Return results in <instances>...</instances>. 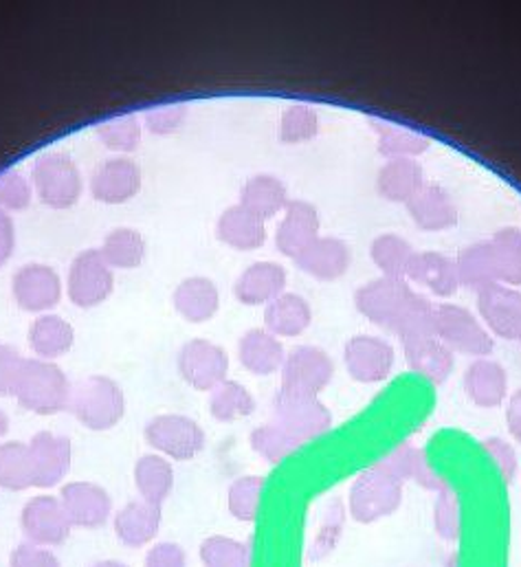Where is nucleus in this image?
Segmentation results:
<instances>
[{
	"instance_id": "1",
	"label": "nucleus",
	"mask_w": 521,
	"mask_h": 567,
	"mask_svg": "<svg viewBox=\"0 0 521 567\" xmlns=\"http://www.w3.org/2000/svg\"><path fill=\"white\" fill-rule=\"evenodd\" d=\"M71 383L55 361L27 359L16 383V401L22 410L38 416H55L69 410Z\"/></svg>"
},
{
	"instance_id": "2",
	"label": "nucleus",
	"mask_w": 521,
	"mask_h": 567,
	"mask_svg": "<svg viewBox=\"0 0 521 567\" xmlns=\"http://www.w3.org/2000/svg\"><path fill=\"white\" fill-rule=\"evenodd\" d=\"M69 410L80 425L91 431H111L126 414V396L115 379L93 374L73 388Z\"/></svg>"
},
{
	"instance_id": "3",
	"label": "nucleus",
	"mask_w": 521,
	"mask_h": 567,
	"mask_svg": "<svg viewBox=\"0 0 521 567\" xmlns=\"http://www.w3.org/2000/svg\"><path fill=\"white\" fill-rule=\"evenodd\" d=\"M422 295L416 292L407 280L396 278H377L372 282L364 284L355 292L357 310L379 328L390 332H398L409 315L420 303Z\"/></svg>"
},
{
	"instance_id": "4",
	"label": "nucleus",
	"mask_w": 521,
	"mask_h": 567,
	"mask_svg": "<svg viewBox=\"0 0 521 567\" xmlns=\"http://www.w3.org/2000/svg\"><path fill=\"white\" fill-rule=\"evenodd\" d=\"M402 488L386 468L372 464L361 471L348 493V513L357 524L370 526L391 517L402 506Z\"/></svg>"
},
{
	"instance_id": "5",
	"label": "nucleus",
	"mask_w": 521,
	"mask_h": 567,
	"mask_svg": "<svg viewBox=\"0 0 521 567\" xmlns=\"http://www.w3.org/2000/svg\"><path fill=\"white\" fill-rule=\"evenodd\" d=\"M433 332L453 354L482 359L496 348V339L482 319L460 303H438L433 308Z\"/></svg>"
},
{
	"instance_id": "6",
	"label": "nucleus",
	"mask_w": 521,
	"mask_h": 567,
	"mask_svg": "<svg viewBox=\"0 0 521 567\" xmlns=\"http://www.w3.org/2000/svg\"><path fill=\"white\" fill-rule=\"evenodd\" d=\"M31 185L40 203L51 209H69L82 196V174L64 152H47L31 167Z\"/></svg>"
},
{
	"instance_id": "7",
	"label": "nucleus",
	"mask_w": 521,
	"mask_h": 567,
	"mask_svg": "<svg viewBox=\"0 0 521 567\" xmlns=\"http://www.w3.org/2000/svg\"><path fill=\"white\" fill-rule=\"evenodd\" d=\"M145 442L163 457L185 462L205 449V429L183 414H159L143 429Z\"/></svg>"
},
{
	"instance_id": "8",
	"label": "nucleus",
	"mask_w": 521,
	"mask_h": 567,
	"mask_svg": "<svg viewBox=\"0 0 521 567\" xmlns=\"http://www.w3.org/2000/svg\"><path fill=\"white\" fill-rule=\"evenodd\" d=\"M273 423L284 426L290 435L306 444L333 426V414L319 401V396L297 394L279 388L273 399Z\"/></svg>"
},
{
	"instance_id": "9",
	"label": "nucleus",
	"mask_w": 521,
	"mask_h": 567,
	"mask_svg": "<svg viewBox=\"0 0 521 567\" xmlns=\"http://www.w3.org/2000/svg\"><path fill=\"white\" fill-rule=\"evenodd\" d=\"M282 374V390L319 396L335 377V363L326 350L317 346H299L286 352Z\"/></svg>"
},
{
	"instance_id": "10",
	"label": "nucleus",
	"mask_w": 521,
	"mask_h": 567,
	"mask_svg": "<svg viewBox=\"0 0 521 567\" xmlns=\"http://www.w3.org/2000/svg\"><path fill=\"white\" fill-rule=\"evenodd\" d=\"M20 528H22L24 542L42 548L62 546L73 530L60 497L49 493H40L22 506Z\"/></svg>"
},
{
	"instance_id": "11",
	"label": "nucleus",
	"mask_w": 521,
	"mask_h": 567,
	"mask_svg": "<svg viewBox=\"0 0 521 567\" xmlns=\"http://www.w3.org/2000/svg\"><path fill=\"white\" fill-rule=\"evenodd\" d=\"M178 374L183 381L198 390L212 392L221 383L227 381L229 374V357L227 352L207 339H192L178 350Z\"/></svg>"
},
{
	"instance_id": "12",
	"label": "nucleus",
	"mask_w": 521,
	"mask_h": 567,
	"mask_svg": "<svg viewBox=\"0 0 521 567\" xmlns=\"http://www.w3.org/2000/svg\"><path fill=\"white\" fill-rule=\"evenodd\" d=\"M113 288L115 274L102 258L100 249H86L73 260L69 269L67 292L78 308H95L104 303Z\"/></svg>"
},
{
	"instance_id": "13",
	"label": "nucleus",
	"mask_w": 521,
	"mask_h": 567,
	"mask_svg": "<svg viewBox=\"0 0 521 567\" xmlns=\"http://www.w3.org/2000/svg\"><path fill=\"white\" fill-rule=\"evenodd\" d=\"M344 363L350 379L364 385H377L390 379L396 352L390 341L381 337L355 334L344 348Z\"/></svg>"
},
{
	"instance_id": "14",
	"label": "nucleus",
	"mask_w": 521,
	"mask_h": 567,
	"mask_svg": "<svg viewBox=\"0 0 521 567\" xmlns=\"http://www.w3.org/2000/svg\"><path fill=\"white\" fill-rule=\"evenodd\" d=\"M58 497L73 528L98 530L106 526L113 515V497L104 486L95 482H69L62 486Z\"/></svg>"
},
{
	"instance_id": "15",
	"label": "nucleus",
	"mask_w": 521,
	"mask_h": 567,
	"mask_svg": "<svg viewBox=\"0 0 521 567\" xmlns=\"http://www.w3.org/2000/svg\"><path fill=\"white\" fill-rule=\"evenodd\" d=\"M478 317L493 337L507 341L521 339V290L507 284H493L478 292Z\"/></svg>"
},
{
	"instance_id": "16",
	"label": "nucleus",
	"mask_w": 521,
	"mask_h": 567,
	"mask_svg": "<svg viewBox=\"0 0 521 567\" xmlns=\"http://www.w3.org/2000/svg\"><path fill=\"white\" fill-rule=\"evenodd\" d=\"M11 292L24 312H51L62 299V280L49 265H24L11 280Z\"/></svg>"
},
{
	"instance_id": "17",
	"label": "nucleus",
	"mask_w": 521,
	"mask_h": 567,
	"mask_svg": "<svg viewBox=\"0 0 521 567\" xmlns=\"http://www.w3.org/2000/svg\"><path fill=\"white\" fill-rule=\"evenodd\" d=\"M27 444L33 468V486L47 491L62 484L71 471V440L51 431H38Z\"/></svg>"
},
{
	"instance_id": "18",
	"label": "nucleus",
	"mask_w": 521,
	"mask_h": 567,
	"mask_svg": "<svg viewBox=\"0 0 521 567\" xmlns=\"http://www.w3.org/2000/svg\"><path fill=\"white\" fill-rule=\"evenodd\" d=\"M400 346H402V357L407 368L413 374L422 377L425 381L433 385H442L453 374L456 354L436 334L413 337V339L400 341Z\"/></svg>"
},
{
	"instance_id": "19",
	"label": "nucleus",
	"mask_w": 521,
	"mask_h": 567,
	"mask_svg": "<svg viewBox=\"0 0 521 567\" xmlns=\"http://www.w3.org/2000/svg\"><path fill=\"white\" fill-rule=\"evenodd\" d=\"M319 212L308 200H290L275 229V247L282 256L295 260L310 243L319 238Z\"/></svg>"
},
{
	"instance_id": "20",
	"label": "nucleus",
	"mask_w": 521,
	"mask_h": 567,
	"mask_svg": "<svg viewBox=\"0 0 521 567\" xmlns=\"http://www.w3.org/2000/svg\"><path fill=\"white\" fill-rule=\"evenodd\" d=\"M141 189L139 165L129 156H115L98 165L91 176V194L104 205L129 203Z\"/></svg>"
},
{
	"instance_id": "21",
	"label": "nucleus",
	"mask_w": 521,
	"mask_h": 567,
	"mask_svg": "<svg viewBox=\"0 0 521 567\" xmlns=\"http://www.w3.org/2000/svg\"><path fill=\"white\" fill-rule=\"evenodd\" d=\"M353 262L350 247L333 236H319L310 243L297 258L295 265L310 278L321 282H333L346 276Z\"/></svg>"
},
{
	"instance_id": "22",
	"label": "nucleus",
	"mask_w": 521,
	"mask_h": 567,
	"mask_svg": "<svg viewBox=\"0 0 521 567\" xmlns=\"http://www.w3.org/2000/svg\"><path fill=\"white\" fill-rule=\"evenodd\" d=\"M469 401L482 410L500 408L509 396V374L502 363L482 357L473 359L462 379Z\"/></svg>"
},
{
	"instance_id": "23",
	"label": "nucleus",
	"mask_w": 521,
	"mask_h": 567,
	"mask_svg": "<svg viewBox=\"0 0 521 567\" xmlns=\"http://www.w3.org/2000/svg\"><path fill=\"white\" fill-rule=\"evenodd\" d=\"M161 522H163L161 506L147 504L143 499H134L115 513L113 530L122 546L139 550L154 544L161 530Z\"/></svg>"
},
{
	"instance_id": "24",
	"label": "nucleus",
	"mask_w": 521,
	"mask_h": 567,
	"mask_svg": "<svg viewBox=\"0 0 521 567\" xmlns=\"http://www.w3.org/2000/svg\"><path fill=\"white\" fill-rule=\"evenodd\" d=\"M381 468H386L391 477H396L400 484L413 482L425 491L438 493L447 486V482L433 471L422 449L413 446L411 442H402L396 449H391L386 457L377 462Z\"/></svg>"
},
{
	"instance_id": "25",
	"label": "nucleus",
	"mask_w": 521,
	"mask_h": 567,
	"mask_svg": "<svg viewBox=\"0 0 521 567\" xmlns=\"http://www.w3.org/2000/svg\"><path fill=\"white\" fill-rule=\"evenodd\" d=\"M286 269L277 262L262 260L247 267L234 284V295L245 306H266L286 292Z\"/></svg>"
},
{
	"instance_id": "26",
	"label": "nucleus",
	"mask_w": 521,
	"mask_h": 567,
	"mask_svg": "<svg viewBox=\"0 0 521 567\" xmlns=\"http://www.w3.org/2000/svg\"><path fill=\"white\" fill-rule=\"evenodd\" d=\"M286 350L266 328H252L238 341V361L254 377H270L282 370Z\"/></svg>"
},
{
	"instance_id": "27",
	"label": "nucleus",
	"mask_w": 521,
	"mask_h": 567,
	"mask_svg": "<svg viewBox=\"0 0 521 567\" xmlns=\"http://www.w3.org/2000/svg\"><path fill=\"white\" fill-rule=\"evenodd\" d=\"M405 280L427 288L436 297H451L460 288L456 260L438 251H416Z\"/></svg>"
},
{
	"instance_id": "28",
	"label": "nucleus",
	"mask_w": 521,
	"mask_h": 567,
	"mask_svg": "<svg viewBox=\"0 0 521 567\" xmlns=\"http://www.w3.org/2000/svg\"><path fill=\"white\" fill-rule=\"evenodd\" d=\"M407 212L422 231H445L458 223V207L453 198L438 185H425L407 203Z\"/></svg>"
},
{
	"instance_id": "29",
	"label": "nucleus",
	"mask_w": 521,
	"mask_h": 567,
	"mask_svg": "<svg viewBox=\"0 0 521 567\" xmlns=\"http://www.w3.org/2000/svg\"><path fill=\"white\" fill-rule=\"evenodd\" d=\"M27 341L35 359L55 361L73 348L75 328L64 317L55 312H44V315H38L29 326Z\"/></svg>"
},
{
	"instance_id": "30",
	"label": "nucleus",
	"mask_w": 521,
	"mask_h": 567,
	"mask_svg": "<svg viewBox=\"0 0 521 567\" xmlns=\"http://www.w3.org/2000/svg\"><path fill=\"white\" fill-rule=\"evenodd\" d=\"M313 323L310 303L297 292H282L264 308V328L277 339L304 334Z\"/></svg>"
},
{
	"instance_id": "31",
	"label": "nucleus",
	"mask_w": 521,
	"mask_h": 567,
	"mask_svg": "<svg viewBox=\"0 0 521 567\" xmlns=\"http://www.w3.org/2000/svg\"><path fill=\"white\" fill-rule=\"evenodd\" d=\"M174 310L190 323H205L210 321L221 308V292L218 286L210 278L194 276L185 278L176 286L172 295Z\"/></svg>"
},
{
	"instance_id": "32",
	"label": "nucleus",
	"mask_w": 521,
	"mask_h": 567,
	"mask_svg": "<svg viewBox=\"0 0 521 567\" xmlns=\"http://www.w3.org/2000/svg\"><path fill=\"white\" fill-rule=\"evenodd\" d=\"M218 240L236 251H254L260 249L266 240L264 220L254 212H249L245 205H232L227 207L216 225Z\"/></svg>"
},
{
	"instance_id": "33",
	"label": "nucleus",
	"mask_w": 521,
	"mask_h": 567,
	"mask_svg": "<svg viewBox=\"0 0 521 567\" xmlns=\"http://www.w3.org/2000/svg\"><path fill=\"white\" fill-rule=\"evenodd\" d=\"M132 480L139 499L163 508L174 488V466L167 457L159 453H145L134 462Z\"/></svg>"
},
{
	"instance_id": "34",
	"label": "nucleus",
	"mask_w": 521,
	"mask_h": 567,
	"mask_svg": "<svg viewBox=\"0 0 521 567\" xmlns=\"http://www.w3.org/2000/svg\"><path fill=\"white\" fill-rule=\"evenodd\" d=\"M425 187V172L416 158H391L377 174V192L390 203H409Z\"/></svg>"
},
{
	"instance_id": "35",
	"label": "nucleus",
	"mask_w": 521,
	"mask_h": 567,
	"mask_svg": "<svg viewBox=\"0 0 521 567\" xmlns=\"http://www.w3.org/2000/svg\"><path fill=\"white\" fill-rule=\"evenodd\" d=\"M456 271H458L460 286L476 292L500 282L498 260H496L491 240H482L464 247L456 258Z\"/></svg>"
},
{
	"instance_id": "36",
	"label": "nucleus",
	"mask_w": 521,
	"mask_h": 567,
	"mask_svg": "<svg viewBox=\"0 0 521 567\" xmlns=\"http://www.w3.org/2000/svg\"><path fill=\"white\" fill-rule=\"evenodd\" d=\"M288 203L290 198L286 185L273 174L252 176L241 192V205H245L262 220H270L273 216L284 212Z\"/></svg>"
},
{
	"instance_id": "37",
	"label": "nucleus",
	"mask_w": 521,
	"mask_h": 567,
	"mask_svg": "<svg viewBox=\"0 0 521 567\" xmlns=\"http://www.w3.org/2000/svg\"><path fill=\"white\" fill-rule=\"evenodd\" d=\"M256 412L254 394L238 381H225L210 392V414L218 423H236Z\"/></svg>"
},
{
	"instance_id": "38",
	"label": "nucleus",
	"mask_w": 521,
	"mask_h": 567,
	"mask_svg": "<svg viewBox=\"0 0 521 567\" xmlns=\"http://www.w3.org/2000/svg\"><path fill=\"white\" fill-rule=\"evenodd\" d=\"M375 133H377V147L379 152L391 161V158H416L429 150L431 142L405 126L391 124V122H381L372 120Z\"/></svg>"
},
{
	"instance_id": "39",
	"label": "nucleus",
	"mask_w": 521,
	"mask_h": 567,
	"mask_svg": "<svg viewBox=\"0 0 521 567\" xmlns=\"http://www.w3.org/2000/svg\"><path fill=\"white\" fill-rule=\"evenodd\" d=\"M33 486V468L29 457V444L9 440L0 442V488L22 493Z\"/></svg>"
},
{
	"instance_id": "40",
	"label": "nucleus",
	"mask_w": 521,
	"mask_h": 567,
	"mask_svg": "<svg viewBox=\"0 0 521 567\" xmlns=\"http://www.w3.org/2000/svg\"><path fill=\"white\" fill-rule=\"evenodd\" d=\"M100 254L113 271L115 269L131 271L136 269L145 258V240L136 229L120 227L106 236Z\"/></svg>"
},
{
	"instance_id": "41",
	"label": "nucleus",
	"mask_w": 521,
	"mask_h": 567,
	"mask_svg": "<svg viewBox=\"0 0 521 567\" xmlns=\"http://www.w3.org/2000/svg\"><path fill=\"white\" fill-rule=\"evenodd\" d=\"M413 256H416L413 247L396 234L377 236L370 247V258L384 278L405 280Z\"/></svg>"
},
{
	"instance_id": "42",
	"label": "nucleus",
	"mask_w": 521,
	"mask_h": 567,
	"mask_svg": "<svg viewBox=\"0 0 521 567\" xmlns=\"http://www.w3.org/2000/svg\"><path fill=\"white\" fill-rule=\"evenodd\" d=\"M264 491V477L243 475L232 482L227 491V511L236 522L254 524L260 513V497Z\"/></svg>"
},
{
	"instance_id": "43",
	"label": "nucleus",
	"mask_w": 521,
	"mask_h": 567,
	"mask_svg": "<svg viewBox=\"0 0 521 567\" xmlns=\"http://www.w3.org/2000/svg\"><path fill=\"white\" fill-rule=\"evenodd\" d=\"M249 444L268 464L284 462L302 446V442L295 435H290L284 426L273 421L266 425L256 426L249 435Z\"/></svg>"
},
{
	"instance_id": "44",
	"label": "nucleus",
	"mask_w": 521,
	"mask_h": 567,
	"mask_svg": "<svg viewBox=\"0 0 521 567\" xmlns=\"http://www.w3.org/2000/svg\"><path fill=\"white\" fill-rule=\"evenodd\" d=\"M198 557L203 567H252L249 546L225 535L207 537L198 548Z\"/></svg>"
},
{
	"instance_id": "45",
	"label": "nucleus",
	"mask_w": 521,
	"mask_h": 567,
	"mask_svg": "<svg viewBox=\"0 0 521 567\" xmlns=\"http://www.w3.org/2000/svg\"><path fill=\"white\" fill-rule=\"evenodd\" d=\"M500 284L521 286V229L504 227L491 238Z\"/></svg>"
},
{
	"instance_id": "46",
	"label": "nucleus",
	"mask_w": 521,
	"mask_h": 567,
	"mask_svg": "<svg viewBox=\"0 0 521 567\" xmlns=\"http://www.w3.org/2000/svg\"><path fill=\"white\" fill-rule=\"evenodd\" d=\"M433 530L440 539L449 544H458L462 537V511L458 493L447 484L436 493L433 502Z\"/></svg>"
},
{
	"instance_id": "47",
	"label": "nucleus",
	"mask_w": 521,
	"mask_h": 567,
	"mask_svg": "<svg viewBox=\"0 0 521 567\" xmlns=\"http://www.w3.org/2000/svg\"><path fill=\"white\" fill-rule=\"evenodd\" d=\"M319 133V115L310 104H290L279 117V140L284 143H304Z\"/></svg>"
},
{
	"instance_id": "48",
	"label": "nucleus",
	"mask_w": 521,
	"mask_h": 567,
	"mask_svg": "<svg viewBox=\"0 0 521 567\" xmlns=\"http://www.w3.org/2000/svg\"><path fill=\"white\" fill-rule=\"evenodd\" d=\"M95 135L109 150L129 154L139 147L141 126L134 115H120V117H111V120L98 124Z\"/></svg>"
},
{
	"instance_id": "49",
	"label": "nucleus",
	"mask_w": 521,
	"mask_h": 567,
	"mask_svg": "<svg viewBox=\"0 0 521 567\" xmlns=\"http://www.w3.org/2000/svg\"><path fill=\"white\" fill-rule=\"evenodd\" d=\"M33 185L20 172H2L0 174V209L2 212H20L31 205Z\"/></svg>"
},
{
	"instance_id": "50",
	"label": "nucleus",
	"mask_w": 521,
	"mask_h": 567,
	"mask_svg": "<svg viewBox=\"0 0 521 567\" xmlns=\"http://www.w3.org/2000/svg\"><path fill=\"white\" fill-rule=\"evenodd\" d=\"M187 104H159L154 109H147L145 111V128L152 133V135H159V137H165V135H174L185 117H187Z\"/></svg>"
},
{
	"instance_id": "51",
	"label": "nucleus",
	"mask_w": 521,
	"mask_h": 567,
	"mask_svg": "<svg viewBox=\"0 0 521 567\" xmlns=\"http://www.w3.org/2000/svg\"><path fill=\"white\" fill-rule=\"evenodd\" d=\"M482 446H484V451L489 453V457L496 462V466H498L502 480H504L507 484H511V482L518 477V471H520V457H518L515 446H513L509 440L500 437V435L487 437V440L482 442Z\"/></svg>"
},
{
	"instance_id": "52",
	"label": "nucleus",
	"mask_w": 521,
	"mask_h": 567,
	"mask_svg": "<svg viewBox=\"0 0 521 567\" xmlns=\"http://www.w3.org/2000/svg\"><path fill=\"white\" fill-rule=\"evenodd\" d=\"M9 567H62V564L51 548L22 542L11 550Z\"/></svg>"
},
{
	"instance_id": "53",
	"label": "nucleus",
	"mask_w": 521,
	"mask_h": 567,
	"mask_svg": "<svg viewBox=\"0 0 521 567\" xmlns=\"http://www.w3.org/2000/svg\"><path fill=\"white\" fill-rule=\"evenodd\" d=\"M24 361L27 359L13 346L0 343V399L13 396Z\"/></svg>"
},
{
	"instance_id": "54",
	"label": "nucleus",
	"mask_w": 521,
	"mask_h": 567,
	"mask_svg": "<svg viewBox=\"0 0 521 567\" xmlns=\"http://www.w3.org/2000/svg\"><path fill=\"white\" fill-rule=\"evenodd\" d=\"M143 567H187V553L174 542H156L145 553Z\"/></svg>"
},
{
	"instance_id": "55",
	"label": "nucleus",
	"mask_w": 521,
	"mask_h": 567,
	"mask_svg": "<svg viewBox=\"0 0 521 567\" xmlns=\"http://www.w3.org/2000/svg\"><path fill=\"white\" fill-rule=\"evenodd\" d=\"M16 247V227L7 212L0 209V267L9 260L11 251Z\"/></svg>"
},
{
	"instance_id": "56",
	"label": "nucleus",
	"mask_w": 521,
	"mask_h": 567,
	"mask_svg": "<svg viewBox=\"0 0 521 567\" xmlns=\"http://www.w3.org/2000/svg\"><path fill=\"white\" fill-rule=\"evenodd\" d=\"M507 425L511 435L521 444V390H518L511 399H509V408H507Z\"/></svg>"
},
{
	"instance_id": "57",
	"label": "nucleus",
	"mask_w": 521,
	"mask_h": 567,
	"mask_svg": "<svg viewBox=\"0 0 521 567\" xmlns=\"http://www.w3.org/2000/svg\"><path fill=\"white\" fill-rule=\"evenodd\" d=\"M91 567H129L126 564H122V561H118V559H102V561H95Z\"/></svg>"
},
{
	"instance_id": "58",
	"label": "nucleus",
	"mask_w": 521,
	"mask_h": 567,
	"mask_svg": "<svg viewBox=\"0 0 521 567\" xmlns=\"http://www.w3.org/2000/svg\"><path fill=\"white\" fill-rule=\"evenodd\" d=\"M7 431H9V419H7L4 412H0V437H2Z\"/></svg>"
},
{
	"instance_id": "59",
	"label": "nucleus",
	"mask_w": 521,
	"mask_h": 567,
	"mask_svg": "<svg viewBox=\"0 0 521 567\" xmlns=\"http://www.w3.org/2000/svg\"><path fill=\"white\" fill-rule=\"evenodd\" d=\"M520 343H521V339H520Z\"/></svg>"
}]
</instances>
